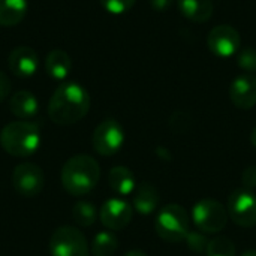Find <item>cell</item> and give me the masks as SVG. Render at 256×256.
Here are the masks:
<instances>
[{
  "mask_svg": "<svg viewBox=\"0 0 256 256\" xmlns=\"http://www.w3.org/2000/svg\"><path fill=\"white\" fill-rule=\"evenodd\" d=\"M88 92L75 81H64L54 90L48 104V117L58 126H70L82 120L90 110Z\"/></svg>",
  "mask_w": 256,
  "mask_h": 256,
  "instance_id": "obj_1",
  "label": "cell"
},
{
  "mask_svg": "<svg viewBox=\"0 0 256 256\" xmlns=\"http://www.w3.org/2000/svg\"><path fill=\"white\" fill-rule=\"evenodd\" d=\"M100 178V166L88 154H75L66 160L60 172L63 189L72 196L90 194Z\"/></svg>",
  "mask_w": 256,
  "mask_h": 256,
  "instance_id": "obj_2",
  "label": "cell"
},
{
  "mask_svg": "<svg viewBox=\"0 0 256 256\" xmlns=\"http://www.w3.org/2000/svg\"><path fill=\"white\" fill-rule=\"evenodd\" d=\"M42 138L38 124L28 120L10 122L0 130L2 148L14 158H28L40 147Z\"/></svg>",
  "mask_w": 256,
  "mask_h": 256,
  "instance_id": "obj_3",
  "label": "cell"
},
{
  "mask_svg": "<svg viewBox=\"0 0 256 256\" xmlns=\"http://www.w3.org/2000/svg\"><path fill=\"white\" fill-rule=\"evenodd\" d=\"M158 236L168 243H180L190 232V219L188 212L178 204H168L158 212L154 220Z\"/></svg>",
  "mask_w": 256,
  "mask_h": 256,
  "instance_id": "obj_4",
  "label": "cell"
},
{
  "mask_svg": "<svg viewBox=\"0 0 256 256\" xmlns=\"http://www.w3.org/2000/svg\"><path fill=\"white\" fill-rule=\"evenodd\" d=\"M228 210L214 200H201L192 208V220L198 231L204 234H218L228 224Z\"/></svg>",
  "mask_w": 256,
  "mask_h": 256,
  "instance_id": "obj_5",
  "label": "cell"
},
{
  "mask_svg": "<svg viewBox=\"0 0 256 256\" xmlns=\"http://www.w3.org/2000/svg\"><path fill=\"white\" fill-rule=\"evenodd\" d=\"M51 256H88V243L84 234L74 226L57 228L48 243Z\"/></svg>",
  "mask_w": 256,
  "mask_h": 256,
  "instance_id": "obj_6",
  "label": "cell"
},
{
  "mask_svg": "<svg viewBox=\"0 0 256 256\" xmlns=\"http://www.w3.org/2000/svg\"><path fill=\"white\" fill-rule=\"evenodd\" d=\"M124 144V130L117 120L106 118L100 122L92 135V146L100 156H112Z\"/></svg>",
  "mask_w": 256,
  "mask_h": 256,
  "instance_id": "obj_7",
  "label": "cell"
},
{
  "mask_svg": "<svg viewBox=\"0 0 256 256\" xmlns=\"http://www.w3.org/2000/svg\"><path fill=\"white\" fill-rule=\"evenodd\" d=\"M12 186L18 195L24 198H34L45 188V174L36 164L22 162L12 171Z\"/></svg>",
  "mask_w": 256,
  "mask_h": 256,
  "instance_id": "obj_8",
  "label": "cell"
},
{
  "mask_svg": "<svg viewBox=\"0 0 256 256\" xmlns=\"http://www.w3.org/2000/svg\"><path fill=\"white\" fill-rule=\"evenodd\" d=\"M230 219L242 228L256 226V195L248 189L234 190L226 204Z\"/></svg>",
  "mask_w": 256,
  "mask_h": 256,
  "instance_id": "obj_9",
  "label": "cell"
},
{
  "mask_svg": "<svg viewBox=\"0 0 256 256\" xmlns=\"http://www.w3.org/2000/svg\"><path fill=\"white\" fill-rule=\"evenodd\" d=\"M207 46L216 57L228 58L240 51L242 38L232 26L219 24L210 30L207 36Z\"/></svg>",
  "mask_w": 256,
  "mask_h": 256,
  "instance_id": "obj_10",
  "label": "cell"
},
{
  "mask_svg": "<svg viewBox=\"0 0 256 256\" xmlns=\"http://www.w3.org/2000/svg\"><path fill=\"white\" fill-rule=\"evenodd\" d=\"M99 218L102 225L110 231H120L130 224L134 207L122 198H111L102 204Z\"/></svg>",
  "mask_w": 256,
  "mask_h": 256,
  "instance_id": "obj_11",
  "label": "cell"
},
{
  "mask_svg": "<svg viewBox=\"0 0 256 256\" xmlns=\"http://www.w3.org/2000/svg\"><path fill=\"white\" fill-rule=\"evenodd\" d=\"M230 98L240 110H252L256 105V76L252 74L238 75L230 86Z\"/></svg>",
  "mask_w": 256,
  "mask_h": 256,
  "instance_id": "obj_12",
  "label": "cell"
},
{
  "mask_svg": "<svg viewBox=\"0 0 256 256\" xmlns=\"http://www.w3.org/2000/svg\"><path fill=\"white\" fill-rule=\"evenodd\" d=\"M38 62L39 60H38L36 51L27 45H21L10 51L9 58H8V66H9V70L15 76L27 78L36 74Z\"/></svg>",
  "mask_w": 256,
  "mask_h": 256,
  "instance_id": "obj_13",
  "label": "cell"
},
{
  "mask_svg": "<svg viewBox=\"0 0 256 256\" xmlns=\"http://www.w3.org/2000/svg\"><path fill=\"white\" fill-rule=\"evenodd\" d=\"M159 202H160L159 192L152 183L144 182V183L136 184V188L132 194L134 210H136L140 214H144V216L152 214L159 207Z\"/></svg>",
  "mask_w": 256,
  "mask_h": 256,
  "instance_id": "obj_14",
  "label": "cell"
},
{
  "mask_svg": "<svg viewBox=\"0 0 256 256\" xmlns=\"http://www.w3.org/2000/svg\"><path fill=\"white\" fill-rule=\"evenodd\" d=\"M10 112L20 120H30L39 111V102L36 96L28 90H20L10 96L9 100Z\"/></svg>",
  "mask_w": 256,
  "mask_h": 256,
  "instance_id": "obj_15",
  "label": "cell"
},
{
  "mask_svg": "<svg viewBox=\"0 0 256 256\" xmlns=\"http://www.w3.org/2000/svg\"><path fill=\"white\" fill-rule=\"evenodd\" d=\"M177 4L184 18L198 24L208 21L214 10L212 0H177Z\"/></svg>",
  "mask_w": 256,
  "mask_h": 256,
  "instance_id": "obj_16",
  "label": "cell"
},
{
  "mask_svg": "<svg viewBox=\"0 0 256 256\" xmlns=\"http://www.w3.org/2000/svg\"><path fill=\"white\" fill-rule=\"evenodd\" d=\"M70 69H72V60L66 51L58 48L50 51V54L45 58V70L52 80L56 81L66 80Z\"/></svg>",
  "mask_w": 256,
  "mask_h": 256,
  "instance_id": "obj_17",
  "label": "cell"
},
{
  "mask_svg": "<svg viewBox=\"0 0 256 256\" xmlns=\"http://www.w3.org/2000/svg\"><path fill=\"white\" fill-rule=\"evenodd\" d=\"M110 188L120 196L132 195L136 188V180L132 171L126 166H114L108 172Z\"/></svg>",
  "mask_w": 256,
  "mask_h": 256,
  "instance_id": "obj_18",
  "label": "cell"
},
{
  "mask_svg": "<svg viewBox=\"0 0 256 256\" xmlns=\"http://www.w3.org/2000/svg\"><path fill=\"white\" fill-rule=\"evenodd\" d=\"M27 14V0H0V26L14 27Z\"/></svg>",
  "mask_w": 256,
  "mask_h": 256,
  "instance_id": "obj_19",
  "label": "cell"
},
{
  "mask_svg": "<svg viewBox=\"0 0 256 256\" xmlns=\"http://www.w3.org/2000/svg\"><path fill=\"white\" fill-rule=\"evenodd\" d=\"M118 249V238L112 231H100L92 242V255L112 256Z\"/></svg>",
  "mask_w": 256,
  "mask_h": 256,
  "instance_id": "obj_20",
  "label": "cell"
},
{
  "mask_svg": "<svg viewBox=\"0 0 256 256\" xmlns=\"http://www.w3.org/2000/svg\"><path fill=\"white\" fill-rule=\"evenodd\" d=\"M96 218H98L96 207L88 201H78L72 207V219L80 226H84V228L92 226L96 222Z\"/></svg>",
  "mask_w": 256,
  "mask_h": 256,
  "instance_id": "obj_21",
  "label": "cell"
},
{
  "mask_svg": "<svg viewBox=\"0 0 256 256\" xmlns=\"http://www.w3.org/2000/svg\"><path fill=\"white\" fill-rule=\"evenodd\" d=\"M207 256H236V246L234 243L224 236L214 237L213 240L208 242L207 250H206Z\"/></svg>",
  "mask_w": 256,
  "mask_h": 256,
  "instance_id": "obj_22",
  "label": "cell"
},
{
  "mask_svg": "<svg viewBox=\"0 0 256 256\" xmlns=\"http://www.w3.org/2000/svg\"><path fill=\"white\" fill-rule=\"evenodd\" d=\"M237 64L240 69L254 74L256 72V50L254 46H244L238 51Z\"/></svg>",
  "mask_w": 256,
  "mask_h": 256,
  "instance_id": "obj_23",
  "label": "cell"
},
{
  "mask_svg": "<svg viewBox=\"0 0 256 256\" xmlns=\"http://www.w3.org/2000/svg\"><path fill=\"white\" fill-rule=\"evenodd\" d=\"M99 2L106 12L112 15H122L130 10L136 0H99Z\"/></svg>",
  "mask_w": 256,
  "mask_h": 256,
  "instance_id": "obj_24",
  "label": "cell"
},
{
  "mask_svg": "<svg viewBox=\"0 0 256 256\" xmlns=\"http://www.w3.org/2000/svg\"><path fill=\"white\" fill-rule=\"evenodd\" d=\"M192 124V118L188 112L184 111H176L171 118H170V128L176 132V134H184L188 132V129Z\"/></svg>",
  "mask_w": 256,
  "mask_h": 256,
  "instance_id": "obj_25",
  "label": "cell"
},
{
  "mask_svg": "<svg viewBox=\"0 0 256 256\" xmlns=\"http://www.w3.org/2000/svg\"><path fill=\"white\" fill-rule=\"evenodd\" d=\"M208 242L207 237L204 236V232H189L188 237H186V243H188V248L195 252V254H204L207 250V246H208Z\"/></svg>",
  "mask_w": 256,
  "mask_h": 256,
  "instance_id": "obj_26",
  "label": "cell"
},
{
  "mask_svg": "<svg viewBox=\"0 0 256 256\" xmlns=\"http://www.w3.org/2000/svg\"><path fill=\"white\" fill-rule=\"evenodd\" d=\"M242 178H243L244 189L254 190L256 188V166H249V168H246Z\"/></svg>",
  "mask_w": 256,
  "mask_h": 256,
  "instance_id": "obj_27",
  "label": "cell"
},
{
  "mask_svg": "<svg viewBox=\"0 0 256 256\" xmlns=\"http://www.w3.org/2000/svg\"><path fill=\"white\" fill-rule=\"evenodd\" d=\"M10 88H12L10 80L4 72L0 70V102H3L10 94Z\"/></svg>",
  "mask_w": 256,
  "mask_h": 256,
  "instance_id": "obj_28",
  "label": "cell"
},
{
  "mask_svg": "<svg viewBox=\"0 0 256 256\" xmlns=\"http://www.w3.org/2000/svg\"><path fill=\"white\" fill-rule=\"evenodd\" d=\"M174 0H150V6L158 12H165L172 6Z\"/></svg>",
  "mask_w": 256,
  "mask_h": 256,
  "instance_id": "obj_29",
  "label": "cell"
},
{
  "mask_svg": "<svg viewBox=\"0 0 256 256\" xmlns=\"http://www.w3.org/2000/svg\"><path fill=\"white\" fill-rule=\"evenodd\" d=\"M124 256H147V254H144L142 250H129Z\"/></svg>",
  "mask_w": 256,
  "mask_h": 256,
  "instance_id": "obj_30",
  "label": "cell"
},
{
  "mask_svg": "<svg viewBox=\"0 0 256 256\" xmlns=\"http://www.w3.org/2000/svg\"><path fill=\"white\" fill-rule=\"evenodd\" d=\"M250 142L254 144V147H256V126L254 128L252 134H250Z\"/></svg>",
  "mask_w": 256,
  "mask_h": 256,
  "instance_id": "obj_31",
  "label": "cell"
},
{
  "mask_svg": "<svg viewBox=\"0 0 256 256\" xmlns=\"http://www.w3.org/2000/svg\"><path fill=\"white\" fill-rule=\"evenodd\" d=\"M240 256H256V250H246V252H243Z\"/></svg>",
  "mask_w": 256,
  "mask_h": 256,
  "instance_id": "obj_32",
  "label": "cell"
}]
</instances>
